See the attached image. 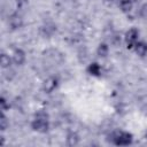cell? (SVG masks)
Returning a JSON list of instances; mask_svg holds the SVG:
<instances>
[{"mask_svg": "<svg viewBox=\"0 0 147 147\" xmlns=\"http://www.w3.org/2000/svg\"><path fill=\"white\" fill-rule=\"evenodd\" d=\"M0 108H1V111H6L9 109V103L7 102L6 98H3V96L0 98Z\"/></svg>", "mask_w": 147, "mask_h": 147, "instance_id": "5bb4252c", "label": "cell"}, {"mask_svg": "<svg viewBox=\"0 0 147 147\" xmlns=\"http://www.w3.org/2000/svg\"><path fill=\"white\" fill-rule=\"evenodd\" d=\"M34 117H38V118H45V119H49V115L45 111V110H38L36 114H34Z\"/></svg>", "mask_w": 147, "mask_h": 147, "instance_id": "9a60e30c", "label": "cell"}, {"mask_svg": "<svg viewBox=\"0 0 147 147\" xmlns=\"http://www.w3.org/2000/svg\"><path fill=\"white\" fill-rule=\"evenodd\" d=\"M133 8V1L132 0H121L119 1V9L123 13H130Z\"/></svg>", "mask_w": 147, "mask_h": 147, "instance_id": "7c38bea8", "label": "cell"}, {"mask_svg": "<svg viewBox=\"0 0 147 147\" xmlns=\"http://www.w3.org/2000/svg\"><path fill=\"white\" fill-rule=\"evenodd\" d=\"M138 39H139V30L137 28L129 29L124 34V40H125V44H126V48L127 49H133Z\"/></svg>", "mask_w": 147, "mask_h": 147, "instance_id": "7a4b0ae2", "label": "cell"}, {"mask_svg": "<svg viewBox=\"0 0 147 147\" xmlns=\"http://www.w3.org/2000/svg\"><path fill=\"white\" fill-rule=\"evenodd\" d=\"M139 15L141 17H147V2L144 3L139 9Z\"/></svg>", "mask_w": 147, "mask_h": 147, "instance_id": "2e32d148", "label": "cell"}, {"mask_svg": "<svg viewBox=\"0 0 147 147\" xmlns=\"http://www.w3.org/2000/svg\"><path fill=\"white\" fill-rule=\"evenodd\" d=\"M11 63H13L11 56H9L6 53H2L0 55V65H1L2 69H9L10 65H11Z\"/></svg>", "mask_w": 147, "mask_h": 147, "instance_id": "30bf717a", "label": "cell"}, {"mask_svg": "<svg viewBox=\"0 0 147 147\" xmlns=\"http://www.w3.org/2000/svg\"><path fill=\"white\" fill-rule=\"evenodd\" d=\"M108 140L116 146H127L132 144L133 136L127 131H115L110 133Z\"/></svg>", "mask_w": 147, "mask_h": 147, "instance_id": "6da1fadb", "label": "cell"}, {"mask_svg": "<svg viewBox=\"0 0 147 147\" xmlns=\"http://www.w3.org/2000/svg\"><path fill=\"white\" fill-rule=\"evenodd\" d=\"M13 63L16 65H23L26 60V54L22 48H16L11 54Z\"/></svg>", "mask_w": 147, "mask_h": 147, "instance_id": "5b68a950", "label": "cell"}, {"mask_svg": "<svg viewBox=\"0 0 147 147\" xmlns=\"http://www.w3.org/2000/svg\"><path fill=\"white\" fill-rule=\"evenodd\" d=\"M57 86H59V79H57V77H55V76H49V77H47L44 82H42V91L45 92V93H47V94H49V93H52V92H54L56 88H57Z\"/></svg>", "mask_w": 147, "mask_h": 147, "instance_id": "277c9868", "label": "cell"}, {"mask_svg": "<svg viewBox=\"0 0 147 147\" xmlns=\"http://www.w3.org/2000/svg\"><path fill=\"white\" fill-rule=\"evenodd\" d=\"M31 129L38 133H46L49 130V119L34 117L31 122Z\"/></svg>", "mask_w": 147, "mask_h": 147, "instance_id": "3957f363", "label": "cell"}, {"mask_svg": "<svg viewBox=\"0 0 147 147\" xmlns=\"http://www.w3.org/2000/svg\"><path fill=\"white\" fill-rule=\"evenodd\" d=\"M145 137H146V139H147V132H146V134H145Z\"/></svg>", "mask_w": 147, "mask_h": 147, "instance_id": "e0dca14e", "label": "cell"}, {"mask_svg": "<svg viewBox=\"0 0 147 147\" xmlns=\"http://www.w3.org/2000/svg\"><path fill=\"white\" fill-rule=\"evenodd\" d=\"M86 71L92 77H100L101 76V67H100V64L98 62H91L87 65Z\"/></svg>", "mask_w": 147, "mask_h": 147, "instance_id": "52a82bcc", "label": "cell"}, {"mask_svg": "<svg viewBox=\"0 0 147 147\" xmlns=\"http://www.w3.org/2000/svg\"><path fill=\"white\" fill-rule=\"evenodd\" d=\"M8 24H9V26L13 30H17V29L22 28V25H23V18L18 14H13V15L9 16Z\"/></svg>", "mask_w": 147, "mask_h": 147, "instance_id": "8992f818", "label": "cell"}, {"mask_svg": "<svg viewBox=\"0 0 147 147\" xmlns=\"http://www.w3.org/2000/svg\"><path fill=\"white\" fill-rule=\"evenodd\" d=\"M8 127H9V119L5 115V111H1V115H0V130L1 131H6Z\"/></svg>", "mask_w": 147, "mask_h": 147, "instance_id": "4fadbf2b", "label": "cell"}, {"mask_svg": "<svg viewBox=\"0 0 147 147\" xmlns=\"http://www.w3.org/2000/svg\"><path fill=\"white\" fill-rule=\"evenodd\" d=\"M133 51L136 52V54L140 57H144L145 55H147V42L145 41H137L134 47H133Z\"/></svg>", "mask_w": 147, "mask_h": 147, "instance_id": "ba28073f", "label": "cell"}, {"mask_svg": "<svg viewBox=\"0 0 147 147\" xmlns=\"http://www.w3.org/2000/svg\"><path fill=\"white\" fill-rule=\"evenodd\" d=\"M108 54H109V46L106 42L99 44V46L96 48V55L99 57H107Z\"/></svg>", "mask_w": 147, "mask_h": 147, "instance_id": "8fae6325", "label": "cell"}, {"mask_svg": "<svg viewBox=\"0 0 147 147\" xmlns=\"http://www.w3.org/2000/svg\"><path fill=\"white\" fill-rule=\"evenodd\" d=\"M79 136L77 132H74V131H70L68 134H67V138H65V141H67V145L68 146H77L79 144Z\"/></svg>", "mask_w": 147, "mask_h": 147, "instance_id": "9c48e42d", "label": "cell"}]
</instances>
